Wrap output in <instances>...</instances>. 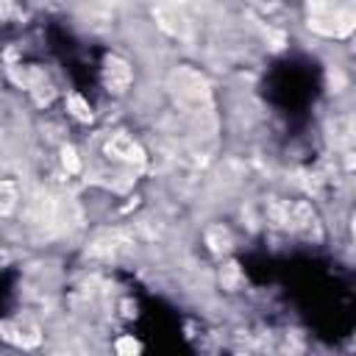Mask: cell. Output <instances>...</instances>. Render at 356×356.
Returning <instances> with one entry per match:
<instances>
[{
	"mask_svg": "<svg viewBox=\"0 0 356 356\" xmlns=\"http://www.w3.org/2000/svg\"><path fill=\"white\" fill-rule=\"evenodd\" d=\"M103 81H106L108 92L122 95V92L131 86V81H134L131 64H128L125 58H120V56H108V58H106V67H103Z\"/></svg>",
	"mask_w": 356,
	"mask_h": 356,
	"instance_id": "cell-8",
	"label": "cell"
},
{
	"mask_svg": "<svg viewBox=\"0 0 356 356\" xmlns=\"http://www.w3.org/2000/svg\"><path fill=\"white\" fill-rule=\"evenodd\" d=\"M353 234H356V214H353Z\"/></svg>",
	"mask_w": 356,
	"mask_h": 356,
	"instance_id": "cell-19",
	"label": "cell"
},
{
	"mask_svg": "<svg viewBox=\"0 0 356 356\" xmlns=\"http://www.w3.org/2000/svg\"><path fill=\"white\" fill-rule=\"evenodd\" d=\"M309 28L323 36L342 39L356 31V6L353 3H309Z\"/></svg>",
	"mask_w": 356,
	"mask_h": 356,
	"instance_id": "cell-1",
	"label": "cell"
},
{
	"mask_svg": "<svg viewBox=\"0 0 356 356\" xmlns=\"http://www.w3.org/2000/svg\"><path fill=\"white\" fill-rule=\"evenodd\" d=\"M67 111H70L75 120H81V122H92V108H89V103H86L81 95H70V97H67Z\"/></svg>",
	"mask_w": 356,
	"mask_h": 356,
	"instance_id": "cell-12",
	"label": "cell"
},
{
	"mask_svg": "<svg viewBox=\"0 0 356 356\" xmlns=\"http://www.w3.org/2000/svg\"><path fill=\"white\" fill-rule=\"evenodd\" d=\"M61 164H64V170H67V172H78V170H81V161H78L75 147H70V145H64V147H61Z\"/></svg>",
	"mask_w": 356,
	"mask_h": 356,
	"instance_id": "cell-14",
	"label": "cell"
},
{
	"mask_svg": "<svg viewBox=\"0 0 356 356\" xmlns=\"http://www.w3.org/2000/svg\"><path fill=\"white\" fill-rule=\"evenodd\" d=\"M134 250V239L122 231H111V234H103L97 236L92 245H89V253L92 256H100V259H120L125 253Z\"/></svg>",
	"mask_w": 356,
	"mask_h": 356,
	"instance_id": "cell-5",
	"label": "cell"
},
{
	"mask_svg": "<svg viewBox=\"0 0 356 356\" xmlns=\"http://www.w3.org/2000/svg\"><path fill=\"white\" fill-rule=\"evenodd\" d=\"M106 153H108L111 159H117V161H125V164L136 167V170L145 167V161H147L142 145L134 142L128 134H111L108 142H106Z\"/></svg>",
	"mask_w": 356,
	"mask_h": 356,
	"instance_id": "cell-4",
	"label": "cell"
},
{
	"mask_svg": "<svg viewBox=\"0 0 356 356\" xmlns=\"http://www.w3.org/2000/svg\"><path fill=\"white\" fill-rule=\"evenodd\" d=\"M3 328H6V331H17V334H19V337H17V345H22V348L39 345V328L31 325V323H3Z\"/></svg>",
	"mask_w": 356,
	"mask_h": 356,
	"instance_id": "cell-10",
	"label": "cell"
},
{
	"mask_svg": "<svg viewBox=\"0 0 356 356\" xmlns=\"http://www.w3.org/2000/svg\"><path fill=\"white\" fill-rule=\"evenodd\" d=\"M136 353H139V342L134 337L117 339V356H136Z\"/></svg>",
	"mask_w": 356,
	"mask_h": 356,
	"instance_id": "cell-16",
	"label": "cell"
},
{
	"mask_svg": "<svg viewBox=\"0 0 356 356\" xmlns=\"http://www.w3.org/2000/svg\"><path fill=\"white\" fill-rule=\"evenodd\" d=\"M342 164L348 170H356V134L342 145Z\"/></svg>",
	"mask_w": 356,
	"mask_h": 356,
	"instance_id": "cell-15",
	"label": "cell"
},
{
	"mask_svg": "<svg viewBox=\"0 0 356 356\" xmlns=\"http://www.w3.org/2000/svg\"><path fill=\"white\" fill-rule=\"evenodd\" d=\"M328 83H331V89H334V92H339V86L345 83L342 72H339V70H331V75H328Z\"/></svg>",
	"mask_w": 356,
	"mask_h": 356,
	"instance_id": "cell-18",
	"label": "cell"
},
{
	"mask_svg": "<svg viewBox=\"0 0 356 356\" xmlns=\"http://www.w3.org/2000/svg\"><path fill=\"white\" fill-rule=\"evenodd\" d=\"M22 81H25V86L31 89V95H33V100L39 103V106H47L50 100H53V86H50V81L44 78V72L39 70V67H31L25 75H22Z\"/></svg>",
	"mask_w": 356,
	"mask_h": 356,
	"instance_id": "cell-9",
	"label": "cell"
},
{
	"mask_svg": "<svg viewBox=\"0 0 356 356\" xmlns=\"http://www.w3.org/2000/svg\"><path fill=\"white\" fill-rule=\"evenodd\" d=\"M153 17H156L159 28H161V31H167L170 36L189 39L192 25H189V17H186L178 6H156V8H153Z\"/></svg>",
	"mask_w": 356,
	"mask_h": 356,
	"instance_id": "cell-6",
	"label": "cell"
},
{
	"mask_svg": "<svg viewBox=\"0 0 356 356\" xmlns=\"http://www.w3.org/2000/svg\"><path fill=\"white\" fill-rule=\"evenodd\" d=\"M58 220H61V209H58V203L53 200V195L44 192V189H36V192L31 195V200H28V222H31L33 228L50 234V231L58 225Z\"/></svg>",
	"mask_w": 356,
	"mask_h": 356,
	"instance_id": "cell-3",
	"label": "cell"
},
{
	"mask_svg": "<svg viewBox=\"0 0 356 356\" xmlns=\"http://www.w3.org/2000/svg\"><path fill=\"white\" fill-rule=\"evenodd\" d=\"M170 89L175 103H181L186 111L195 114H211V89L206 75H200L192 67H178L170 75Z\"/></svg>",
	"mask_w": 356,
	"mask_h": 356,
	"instance_id": "cell-2",
	"label": "cell"
},
{
	"mask_svg": "<svg viewBox=\"0 0 356 356\" xmlns=\"http://www.w3.org/2000/svg\"><path fill=\"white\" fill-rule=\"evenodd\" d=\"M289 228L298 231V234L306 236V239H323L317 214H314V209H312L306 200L292 203V209H289Z\"/></svg>",
	"mask_w": 356,
	"mask_h": 356,
	"instance_id": "cell-7",
	"label": "cell"
},
{
	"mask_svg": "<svg viewBox=\"0 0 356 356\" xmlns=\"http://www.w3.org/2000/svg\"><path fill=\"white\" fill-rule=\"evenodd\" d=\"M206 245H209L214 253L231 250V231L222 228V225H211V228L206 231Z\"/></svg>",
	"mask_w": 356,
	"mask_h": 356,
	"instance_id": "cell-11",
	"label": "cell"
},
{
	"mask_svg": "<svg viewBox=\"0 0 356 356\" xmlns=\"http://www.w3.org/2000/svg\"><path fill=\"white\" fill-rule=\"evenodd\" d=\"M14 203H17V186H14L11 178H6V181L0 184V211L8 217V214L14 211Z\"/></svg>",
	"mask_w": 356,
	"mask_h": 356,
	"instance_id": "cell-13",
	"label": "cell"
},
{
	"mask_svg": "<svg viewBox=\"0 0 356 356\" xmlns=\"http://www.w3.org/2000/svg\"><path fill=\"white\" fill-rule=\"evenodd\" d=\"M220 281H222V286H234V284L239 281V270H236L234 261H228V264L220 270Z\"/></svg>",
	"mask_w": 356,
	"mask_h": 356,
	"instance_id": "cell-17",
	"label": "cell"
}]
</instances>
